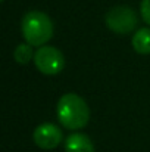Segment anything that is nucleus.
Instances as JSON below:
<instances>
[{
  "instance_id": "obj_1",
  "label": "nucleus",
  "mask_w": 150,
  "mask_h": 152,
  "mask_svg": "<svg viewBox=\"0 0 150 152\" xmlns=\"http://www.w3.org/2000/svg\"><path fill=\"white\" fill-rule=\"evenodd\" d=\"M57 120L68 130H78L87 126L90 108L87 102L75 93H65L57 102Z\"/></svg>"
},
{
  "instance_id": "obj_2",
  "label": "nucleus",
  "mask_w": 150,
  "mask_h": 152,
  "mask_svg": "<svg viewBox=\"0 0 150 152\" xmlns=\"http://www.w3.org/2000/svg\"><path fill=\"white\" fill-rule=\"evenodd\" d=\"M21 31L31 46H43L53 37V22L44 12L30 10L24 15Z\"/></svg>"
},
{
  "instance_id": "obj_3",
  "label": "nucleus",
  "mask_w": 150,
  "mask_h": 152,
  "mask_svg": "<svg viewBox=\"0 0 150 152\" xmlns=\"http://www.w3.org/2000/svg\"><path fill=\"white\" fill-rule=\"evenodd\" d=\"M104 22L110 31L116 34H128L137 27L138 18L130 6H115L106 13Z\"/></svg>"
},
{
  "instance_id": "obj_4",
  "label": "nucleus",
  "mask_w": 150,
  "mask_h": 152,
  "mask_svg": "<svg viewBox=\"0 0 150 152\" xmlns=\"http://www.w3.org/2000/svg\"><path fill=\"white\" fill-rule=\"evenodd\" d=\"M33 61L36 68L46 75H56L65 66L63 53L53 46H40Z\"/></svg>"
},
{
  "instance_id": "obj_5",
  "label": "nucleus",
  "mask_w": 150,
  "mask_h": 152,
  "mask_svg": "<svg viewBox=\"0 0 150 152\" xmlns=\"http://www.w3.org/2000/svg\"><path fill=\"white\" fill-rule=\"evenodd\" d=\"M33 139L38 148L50 151V149L57 148L59 143L62 142V132L56 124L43 123L38 127H36L33 133Z\"/></svg>"
},
{
  "instance_id": "obj_6",
  "label": "nucleus",
  "mask_w": 150,
  "mask_h": 152,
  "mask_svg": "<svg viewBox=\"0 0 150 152\" xmlns=\"http://www.w3.org/2000/svg\"><path fill=\"white\" fill-rule=\"evenodd\" d=\"M65 152H96L91 139L84 133L69 134L65 140Z\"/></svg>"
},
{
  "instance_id": "obj_7",
  "label": "nucleus",
  "mask_w": 150,
  "mask_h": 152,
  "mask_svg": "<svg viewBox=\"0 0 150 152\" xmlns=\"http://www.w3.org/2000/svg\"><path fill=\"white\" fill-rule=\"evenodd\" d=\"M134 50L140 55H150V28H140L131 39Z\"/></svg>"
},
{
  "instance_id": "obj_8",
  "label": "nucleus",
  "mask_w": 150,
  "mask_h": 152,
  "mask_svg": "<svg viewBox=\"0 0 150 152\" xmlns=\"http://www.w3.org/2000/svg\"><path fill=\"white\" fill-rule=\"evenodd\" d=\"M33 48L34 46H31L30 43H21V45H18L16 48H15V50H13V58H15V61L18 62V64H21V65H25V64H28L31 59H34V50H33Z\"/></svg>"
},
{
  "instance_id": "obj_9",
  "label": "nucleus",
  "mask_w": 150,
  "mask_h": 152,
  "mask_svg": "<svg viewBox=\"0 0 150 152\" xmlns=\"http://www.w3.org/2000/svg\"><path fill=\"white\" fill-rule=\"evenodd\" d=\"M140 10H141V18H143V21L150 25V0H141V3H140Z\"/></svg>"
},
{
  "instance_id": "obj_10",
  "label": "nucleus",
  "mask_w": 150,
  "mask_h": 152,
  "mask_svg": "<svg viewBox=\"0 0 150 152\" xmlns=\"http://www.w3.org/2000/svg\"><path fill=\"white\" fill-rule=\"evenodd\" d=\"M1 1H3V0H1Z\"/></svg>"
}]
</instances>
